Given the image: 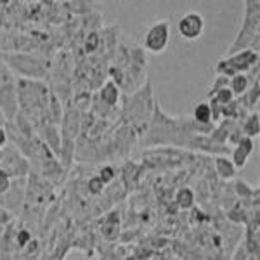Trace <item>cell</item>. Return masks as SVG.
<instances>
[{
    "mask_svg": "<svg viewBox=\"0 0 260 260\" xmlns=\"http://www.w3.org/2000/svg\"><path fill=\"white\" fill-rule=\"evenodd\" d=\"M246 6V12H245V19H243V26L241 30L238 31L236 39H234L233 44L229 45L228 54L225 56H233V54H238L241 50H257L258 52V0H248L245 4Z\"/></svg>",
    "mask_w": 260,
    "mask_h": 260,
    "instance_id": "6da1fadb",
    "label": "cell"
},
{
    "mask_svg": "<svg viewBox=\"0 0 260 260\" xmlns=\"http://www.w3.org/2000/svg\"><path fill=\"white\" fill-rule=\"evenodd\" d=\"M253 66H258V52L257 50H241L233 56H225L217 62L215 71L219 77L233 78L236 75H245V71L251 70Z\"/></svg>",
    "mask_w": 260,
    "mask_h": 260,
    "instance_id": "7a4b0ae2",
    "label": "cell"
},
{
    "mask_svg": "<svg viewBox=\"0 0 260 260\" xmlns=\"http://www.w3.org/2000/svg\"><path fill=\"white\" fill-rule=\"evenodd\" d=\"M170 42V23L167 19H160L151 24L144 37V49L153 54H161L169 47Z\"/></svg>",
    "mask_w": 260,
    "mask_h": 260,
    "instance_id": "3957f363",
    "label": "cell"
},
{
    "mask_svg": "<svg viewBox=\"0 0 260 260\" xmlns=\"http://www.w3.org/2000/svg\"><path fill=\"white\" fill-rule=\"evenodd\" d=\"M179 35L184 40H198L205 31V18L201 12H186L177 23Z\"/></svg>",
    "mask_w": 260,
    "mask_h": 260,
    "instance_id": "277c9868",
    "label": "cell"
},
{
    "mask_svg": "<svg viewBox=\"0 0 260 260\" xmlns=\"http://www.w3.org/2000/svg\"><path fill=\"white\" fill-rule=\"evenodd\" d=\"M11 62L9 64L14 68L18 73L24 75V77L30 78H40L44 75V68L40 66V62L37 59H33L31 56H24V54H19V56H9L7 57Z\"/></svg>",
    "mask_w": 260,
    "mask_h": 260,
    "instance_id": "5b68a950",
    "label": "cell"
},
{
    "mask_svg": "<svg viewBox=\"0 0 260 260\" xmlns=\"http://www.w3.org/2000/svg\"><path fill=\"white\" fill-rule=\"evenodd\" d=\"M14 85H11L9 82L0 83V108L6 113V116L12 120L18 113V95H16Z\"/></svg>",
    "mask_w": 260,
    "mask_h": 260,
    "instance_id": "8992f818",
    "label": "cell"
},
{
    "mask_svg": "<svg viewBox=\"0 0 260 260\" xmlns=\"http://www.w3.org/2000/svg\"><path fill=\"white\" fill-rule=\"evenodd\" d=\"M253 139H248V137H243L241 141H238L236 148L233 151V165L238 169H243V167L246 165V161H248L250 154L253 153Z\"/></svg>",
    "mask_w": 260,
    "mask_h": 260,
    "instance_id": "52a82bcc",
    "label": "cell"
},
{
    "mask_svg": "<svg viewBox=\"0 0 260 260\" xmlns=\"http://www.w3.org/2000/svg\"><path fill=\"white\" fill-rule=\"evenodd\" d=\"M212 108L208 103H200L194 106V110H192V121H194L196 127H207L210 128L212 125Z\"/></svg>",
    "mask_w": 260,
    "mask_h": 260,
    "instance_id": "ba28073f",
    "label": "cell"
},
{
    "mask_svg": "<svg viewBox=\"0 0 260 260\" xmlns=\"http://www.w3.org/2000/svg\"><path fill=\"white\" fill-rule=\"evenodd\" d=\"M250 89V78L248 75H236V77L229 78V90L233 92V95H245Z\"/></svg>",
    "mask_w": 260,
    "mask_h": 260,
    "instance_id": "9c48e42d",
    "label": "cell"
},
{
    "mask_svg": "<svg viewBox=\"0 0 260 260\" xmlns=\"http://www.w3.org/2000/svg\"><path fill=\"white\" fill-rule=\"evenodd\" d=\"M215 170H217V174L225 180L236 177V167H234L233 161L225 156H217L215 158Z\"/></svg>",
    "mask_w": 260,
    "mask_h": 260,
    "instance_id": "30bf717a",
    "label": "cell"
},
{
    "mask_svg": "<svg viewBox=\"0 0 260 260\" xmlns=\"http://www.w3.org/2000/svg\"><path fill=\"white\" fill-rule=\"evenodd\" d=\"M118 95H120V90L118 87L115 85V82H106L104 87L101 89V101L108 106H115L118 103Z\"/></svg>",
    "mask_w": 260,
    "mask_h": 260,
    "instance_id": "8fae6325",
    "label": "cell"
},
{
    "mask_svg": "<svg viewBox=\"0 0 260 260\" xmlns=\"http://www.w3.org/2000/svg\"><path fill=\"white\" fill-rule=\"evenodd\" d=\"M241 132H243V137H248V139H253V137L258 136L260 121H258V113L257 111L246 118L245 125H243V128H241Z\"/></svg>",
    "mask_w": 260,
    "mask_h": 260,
    "instance_id": "7c38bea8",
    "label": "cell"
},
{
    "mask_svg": "<svg viewBox=\"0 0 260 260\" xmlns=\"http://www.w3.org/2000/svg\"><path fill=\"white\" fill-rule=\"evenodd\" d=\"M175 201H177V205L182 210H189L192 205H194V192H192L189 187H182V189L177 192Z\"/></svg>",
    "mask_w": 260,
    "mask_h": 260,
    "instance_id": "4fadbf2b",
    "label": "cell"
},
{
    "mask_svg": "<svg viewBox=\"0 0 260 260\" xmlns=\"http://www.w3.org/2000/svg\"><path fill=\"white\" fill-rule=\"evenodd\" d=\"M99 42H101V37L98 33H89L85 40V50L87 52H94L95 49H99Z\"/></svg>",
    "mask_w": 260,
    "mask_h": 260,
    "instance_id": "5bb4252c",
    "label": "cell"
},
{
    "mask_svg": "<svg viewBox=\"0 0 260 260\" xmlns=\"http://www.w3.org/2000/svg\"><path fill=\"white\" fill-rule=\"evenodd\" d=\"M98 177L101 179V182L103 184H110L111 180L115 179V169H113V167H103Z\"/></svg>",
    "mask_w": 260,
    "mask_h": 260,
    "instance_id": "9a60e30c",
    "label": "cell"
},
{
    "mask_svg": "<svg viewBox=\"0 0 260 260\" xmlns=\"http://www.w3.org/2000/svg\"><path fill=\"white\" fill-rule=\"evenodd\" d=\"M87 187H89V192H90V194H101V192H103V189H104V184L101 182V179L98 177V175H95V177H92V179L89 180Z\"/></svg>",
    "mask_w": 260,
    "mask_h": 260,
    "instance_id": "2e32d148",
    "label": "cell"
},
{
    "mask_svg": "<svg viewBox=\"0 0 260 260\" xmlns=\"http://www.w3.org/2000/svg\"><path fill=\"white\" fill-rule=\"evenodd\" d=\"M225 87H229V78H225V77H217V80L215 83H213V87L210 90H208V98H212L213 94H215L217 90H220V89H225Z\"/></svg>",
    "mask_w": 260,
    "mask_h": 260,
    "instance_id": "e0dca14e",
    "label": "cell"
},
{
    "mask_svg": "<svg viewBox=\"0 0 260 260\" xmlns=\"http://www.w3.org/2000/svg\"><path fill=\"white\" fill-rule=\"evenodd\" d=\"M11 186V180H9V174L6 170L0 169V192H6L9 189Z\"/></svg>",
    "mask_w": 260,
    "mask_h": 260,
    "instance_id": "ac0fdd59",
    "label": "cell"
},
{
    "mask_svg": "<svg viewBox=\"0 0 260 260\" xmlns=\"http://www.w3.org/2000/svg\"><path fill=\"white\" fill-rule=\"evenodd\" d=\"M236 191H238V194H240L241 198H245V196H251V194H253V189L246 186L245 182H236Z\"/></svg>",
    "mask_w": 260,
    "mask_h": 260,
    "instance_id": "d6986e66",
    "label": "cell"
},
{
    "mask_svg": "<svg viewBox=\"0 0 260 260\" xmlns=\"http://www.w3.org/2000/svg\"><path fill=\"white\" fill-rule=\"evenodd\" d=\"M250 258V253L246 251V248H245V245H241L238 246V250H236V253H234V258L233 260H248Z\"/></svg>",
    "mask_w": 260,
    "mask_h": 260,
    "instance_id": "ffe728a7",
    "label": "cell"
},
{
    "mask_svg": "<svg viewBox=\"0 0 260 260\" xmlns=\"http://www.w3.org/2000/svg\"><path fill=\"white\" fill-rule=\"evenodd\" d=\"M6 142H7V134H6V130H4V128H0V148H4V146H6Z\"/></svg>",
    "mask_w": 260,
    "mask_h": 260,
    "instance_id": "44dd1931",
    "label": "cell"
},
{
    "mask_svg": "<svg viewBox=\"0 0 260 260\" xmlns=\"http://www.w3.org/2000/svg\"><path fill=\"white\" fill-rule=\"evenodd\" d=\"M19 240H21L19 245H26V240H28V233H26V231H23V233L19 234Z\"/></svg>",
    "mask_w": 260,
    "mask_h": 260,
    "instance_id": "7402d4cb",
    "label": "cell"
},
{
    "mask_svg": "<svg viewBox=\"0 0 260 260\" xmlns=\"http://www.w3.org/2000/svg\"><path fill=\"white\" fill-rule=\"evenodd\" d=\"M248 260H258V258H257V257H250Z\"/></svg>",
    "mask_w": 260,
    "mask_h": 260,
    "instance_id": "603a6c76",
    "label": "cell"
},
{
    "mask_svg": "<svg viewBox=\"0 0 260 260\" xmlns=\"http://www.w3.org/2000/svg\"><path fill=\"white\" fill-rule=\"evenodd\" d=\"M2 154H4V153H2V151H0V161H2Z\"/></svg>",
    "mask_w": 260,
    "mask_h": 260,
    "instance_id": "cb8c5ba5",
    "label": "cell"
}]
</instances>
